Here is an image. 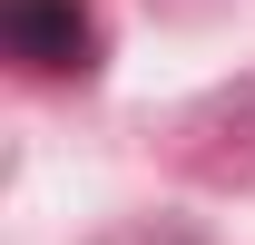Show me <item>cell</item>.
I'll use <instances>...</instances> for the list:
<instances>
[{
    "label": "cell",
    "instance_id": "cell-1",
    "mask_svg": "<svg viewBox=\"0 0 255 245\" xmlns=\"http://www.w3.org/2000/svg\"><path fill=\"white\" fill-rule=\"evenodd\" d=\"M0 39L39 79H89L98 69V30H89L79 0H0Z\"/></svg>",
    "mask_w": 255,
    "mask_h": 245
}]
</instances>
